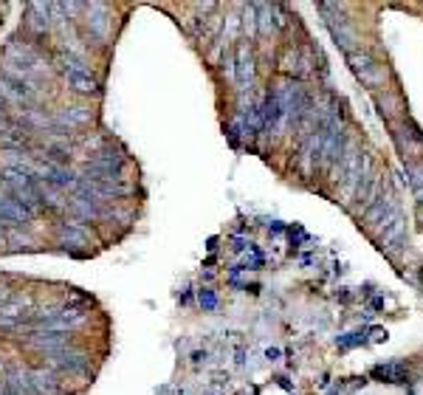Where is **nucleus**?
<instances>
[{
  "label": "nucleus",
  "mask_w": 423,
  "mask_h": 395,
  "mask_svg": "<svg viewBox=\"0 0 423 395\" xmlns=\"http://www.w3.org/2000/svg\"><path fill=\"white\" fill-rule=\"evenodd\" d=\"M375 376H378V379H392V381H404V370H401L398 364H392V367H378V370H375Z\"/></svg>",
  "instance_id": "13"
},
{
  "label": "nucleus",
  "mask_w": 423,
  "mask_h": 395,
  "mask_svg": "<svg viewBox=\"0 0 423 395\" xmlns=\"http://www.w3.org/2000/svg\"><path fill=\"white\" fill-rule=\"evenodd\" d=\"M31 212L28 209H23L17 201H11V195H3L0 192V218L3 221H23V218H28Z\"/></svg>",
  "instance_id": "8"
},
{
  "label": "nucleus",
  "mask_w": 423,
  "mask_h": 395,
  "mask_svg": "<svg viewBox=\"0 0 423 395\" xmlns=\"http://www.w3.org/2000/svg\"><path fill=\"white\" fill-rule=\"evenodd\" d=\"M361 158H364V153H361L358 147L348 144V147H345V153H342V161H339L342 192H345L348 198L355 195V189H358V184H361Z\"/></svg>",
  "instance_id": "3"
},
{
  "label": "nucleus",
  "mask_w": 423,
  "mask_h": 395,
  "mask_svg": "<svg viewBox=\"0 0 423 395\" xmlns=\"http://www.w3.org/2000/svg\"><path fill=\"white\" fill-rule=\"evenodd\" d=\"M348 63H350L352 74L361 79V85H367V88H381L387 82V68L378 65L375 57L367 54V51H361V48L348 54Z\"/></svg>",
  "instance_id": "2"
},
{
  "label": "nucleus",
  "mask_w": 423,
  "mask_h": 395,
  "mask_svg": "<svg viewBox=\"0 0 423 395\" xmlns=\"http://www.w3.org/2000/svg\"><path fill=\"white\" fill-rule=\"evenodd\" d=\"M395 144H398V150L404 153V158L409 156V158H415V156H421L423 153V139H421V133H415V130H409L407 125L404 127H395Z\"/></svg>",
  "instance_id": "6"
},
{
  "label": "nucleus",
  "mask_w": 423,
  "mask_h": 395,
  "mask_svg": "<svg viewBox=\"0 0 423 395\" xmlns=\"http://www.w3.org/2000/svg\"><path fill=\"white\" fill-rule=\"evenodd\" d=\"M234 79H237V85H240V90H243V93H246V90H251V85H254V57H251V51H249V46H246V43H240V48H237Z\"/></svg>",
  "instance_id": "5"
},
{
  "label": "nucleus",
  "mask_w": 423,
  "mask_h": 395,
  "mask_svg": "<svg viewBox=\"0 0 423 395\" xmlns=\"http://www.w3.org/2000/svg\"><path fill=\"white\" fill-rule=\"evenodd\" d=\"M43 178L40 181H46V184H54V186H70L73 184V175H70L68 169H60V167H43V172H40Z\"/></svg>",
  "instance_id": "11"
},
{
  "label": "nucleus",
  "mask_w": 423,
  "mask_h": 395,
  "mask_svg": "<svg viewBox=\"0 0 423 395\" xmlns=\"http://www.w3.org/2000/svg\"><path fill=\"white\" fill-rule=\"evenodd\" d=\"M282 71L291 74V77L308 74V60L302 57V51H288V54L282 57Z\"/></svg>",
  "instance_id": "9"
},
{
  "label": "nucleus",
  "mask_w": 423,
  "mask_h": 395,
  "mask_svg": "<svg viewBox=\"0 0 423 395\" xmlns=\"http://www.w3.org/2000/svg\"><path fill=\"white\" fill-rule=\"evenodd\" d=\"M63 74L68 79L70 88H76V90H82V93H90V90H96V79L90 74V68L85 65V63H76V60H66L63 63Z\"/></svg>",
  "instance_id": "4"
},
{
  "label": "nucleus",
  "mask_w": 423,
  "mask_h": 395,
  "mask_svg": "<svg viewBox=\"0 0 423 395\" xmlns=\"http://www.w3.org/2000/svg\"><path fill=\"white\" fill-rule=\"evenodd\" d=\"M404 237H407V223H404V218H401L398 223H392V226H387L384 232H378V243H381L384 251H395V246H401Z\"/></svg>",
  "instance_id": "7"
},
{
  "label": "nucleus",
  "mask_w": 423,
  "mask_h": 395,
  "mask_svg": "<svg viewBox=\"0 0 423 395\" xmlns=\"http://www.w3.org/2000/svg\"><path fill=\"white\" fill-rule=\"evenodd\" d=\"M322 9V14L328 17V28H330V34H333V40L348 51V54H352V51H358V34L352 31V26L339 14L342 11V6H333V3H322L319 6Z\"/></svg>",
  "instance_id": "1"
},
{
  "label": "nucleus",
  "mask_w": 423,
  "mask_h": 395,
  "mask_svg": "<svg viewBox=\"0 0 423 395\" xmlns=\"http://www.w3.org/2000/svg\"><path fill=\"white\" fill-rule=\"evenodd\" d=\"M407 175H409L412 192H421L423 189V161H407Z\"/></svg>",
  "instance_id": "12"
},
{
  "label": "nucleus",
  "mask_w": 423,
  "mask_h": 395,
  "mask_svg": "<svg viewBox=\"0 0 423 395\" xmlns=\"http://www.w3.org/2000/svg\"><path fill=\"white\" fill-rule=\"evenodd\" d=\"M375 105L378 110L387 116V119H395L401 113V99L392 93V90H384V93H375Z\"/></svg>",
  "instance_id": "10"
},
{
  "label": "nucleus",
  "mask_w": 423,
  "mask_h": 395,
  "mask_svg": "<svg viewBox=\"0 0 423 395\" xmlns=\"http://www.w3.org/2000/svg\"><path fill=\"white\" fill-rule=\"evenodd\" d=\"M201 305H204V308H214V305H217V297H214V294H212V291H201Z\"/></svg>",
  "instance_id": "14"
},
{
  "label": "nucleus",
  "mask_w": 423,
  "mask_h": 395,
  "mask_svg": "<svg viewBox=\"0 0 423 395\" xmlns=\"http://www.w3.org/2000/svg\"><path fill=\"white\" fill-rule=\"evenodd\" d=\"M0 232H3V229H0Z\"/></svg>",
  "instance_id": "15"
}]
</instances>
